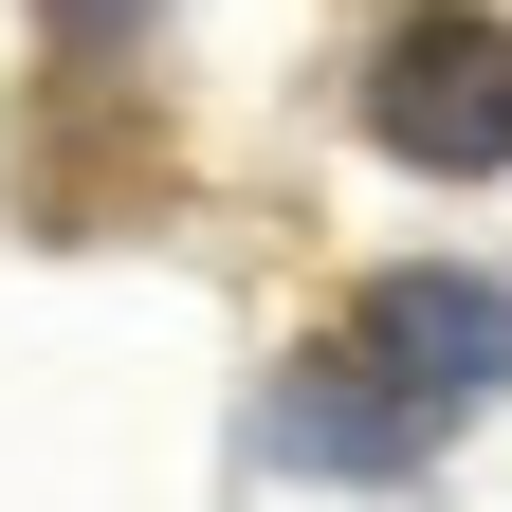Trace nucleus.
<instances>
[{"label":"nucleus","instance_id":"nucleus-1","mask_svg":"<svg viewBox=\"0 0 512 512\" xmlns=\"http://www.w3.org/2000/svg\"><path fill=\"white\" fill-rule=\"evenodd\" d=\"M512 384V293L494 275H366L330 348H293L275 384V458L311 476H403L458 403H494Z\"/></svg>","mask_w":512,"mask_h":512},{"label":"nucleus","instance_id":"nucleus-2","mask_svg":"<svg viewBox=\"0 0 512 512\" xmlns=\"http://www.w3.org/2000/svg\"><path fill=\"white\" fill-rule=\"evenodd\" d=\"M366 147L384 165H439V183H494L512 165V19L421 0V19L366 55Z\"/></svg>","mask_w":512,"mask_h":512},{"label":"nucleus","instance_id":"nucleus-3","mask_svg":"<svg viewBox=\"0 0 512 512\" xmlns=\"http://www.w3.org/2000/svg\"><path fill=\"white\" fill-rule=\"evenodd\" d=\"M37 19H55V55H110L128 19H147V0H37Z\"/></svg>","mask_w":512,"mask_h":512}]
</instances>
